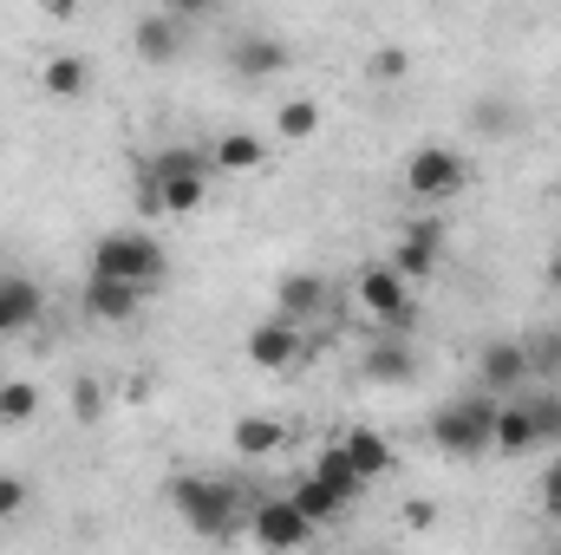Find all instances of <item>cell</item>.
I'll return each mask as SVG.
<instances>
[{"mask_svg": "<svg viewBox=\"0 0 561 555\" xmlns=\"http://www.w3.org/2000/svg\"><path fill=\"white\" fill-rule=\"evenodd\" d=\"M170 503H176V517L196 536H236V517H242L249 490L236 477H176L170 484Z\"/></svg>", "mask_w": 561, "mask_h": 555, "instance_id": "obj_1", "label": "cell"}, {"mask_svg": "<svg viewBox=\"0 0 561 555\" xmlns=\"http://www.w3.org/2000/svg\"><path fill=\"white\" fill-rule=\"evenodd\" d=\"M496 393H463V399H450V406H437L431 412V444L444 451V457H490V431H496Z\"/></svg>", "mask_w": 561, "mask_h": 555, "instance_id": "obj_2", "label": "cell"}, {"mask_svg": "<svg viewBox=\"0 0 561 555\" xmlns=\"http://www.w3.org/2000/svg\"><path fill=\"white\" fill-rule=\"evenodd\" d=\"M209 196V163L196 150H163L150 170H144V209H170V216H190L203 209Z\"/></svg>", "mask_w": 561, "mask_h": 555, "instance_id": "obj_3", "label": "cell"}, {"mask_svg": "<svg viewBox=\"0 0 561 555\" xmlns=\"http://www.w3.org/2000/svg\"><path fill=\"white\" fill-rule=\"evenodd\" d=\"M92 275H118V281H138V287H157V281L170 275V256L144 229H105L92 242Z\"/></svg>", "mask_w": 561, "mask_h": 555, "instance_id": "obj_4", "label": "cell"}, {"mask_svg": "<svg viewBox=\"0 0 561 555\" xmlns=\"http://www.w3.org/2000/svg\"><path fill=\"white\" fill-rule=\"evenodd\" d=\"M353 301H359V314H366V320H379V333H405V327L419 320L412 281L399 275V269H386V262H373L366 275L353 281Z\"/></svg>", "mask_w": 561, "mask_h": 555, "instance_id": "obj_5", "label": "cell"}, {"mask_svg": "<svg viewBox=\"0 0 561 555\" xmlns=\"http://www.w3.org/2000/svg\"><path fill=\"white\" fill-rule=\"evenodd\" d=\"M463 183H470V163L450 150V144H424L405 157V196L412 203H450V196H463Z\"/></svg>", "mask_w": 561, "mask_h": 555, "instance_id": "obj_6", "label": "cell"}, {"mask_svg": "<svg viewBox=\"0 0 561 555\" xmlns=\"http://www.w3.org/2000/svg\"><path fill=\"white\" fill-rule=\"evenodd\" d=\"M249 366H262V373H294V366H307L320 347L300 333V320H287V314H268L262 327H249Z\"/></svg>", "mask_w": 561, "mask_h": 555, "instance_id": "obj_7", "label": "cell"}, {"mask_svg": "<svg viewBox=\"0 0 561 555\" xmlns=\"http://www.w3.org/2000/svg\"><path fill=\"white\" fill-rule=\"evenodd\" d=\"M249 536H255L262 550H300V543H313V536H320V523H313L294 497H268V503H255Z\"/></svg>", "mask_w": 561, "mask_h": 555, "instance_id": "obj_8", "label": "cell"}, {"mask_svg": "<svg viewBox=\"0 0 561 555\" xmlns=\"http://www.w3.org/2000/svg\"><path fill=\"white\" fill-rule=\"evenodd\" d=\"M477 386L496 393V399H516V393L529 386V353H523V340H483V353H477Z\"/></svg>", "mask_w": 561, "mask_h": 555, "instance_id": "obj_9", "label": "cell"}, {"mask_svg": "<svg viewBox=\"0 0 561 555\" xmlns=\"http://www.w3.org/2000/svg\"><path fill=\"white\" fill-rule=\"evenodd\" d=\"M79 301H85V314H92V320H105V327H125V320H138V314H144L150 287H138V281H118V275H92Z\"/></svg>", "mask_w": 561, "mask_h": 555, "instance_id": "obj_10", "label": "cell"}, {"mask_svg": "<svg viewBox=\"0 0 561 555\" xmlns=\"http://www.w3.org/2000/svg\"><path fill=\"white\" fill-rule=\"evenodd\" d=\"M359 373H366L373 386H412V380H419V353H412L405 333H379V340L366 347Z\"/></svg>", "mask_w": 561, "mask_h": 555, "instance_id": "obj_11", "label": "cell"}, {"mask_svg": "<svg viewBox=\"0 0 561 555\" xmlns=\"http://www.w3.org/2000/svg\"><path fill=\"white\" fill-rule=\"evenodd\" d=\"M333 307V281L313 275V269H294V275L275 281V314H287V320H313V314H327Z\"/></svg>", "mask_w": 561, "mask_h": 555, "instance_id": "obj_12", "label": "cell"}, {"mask_svg": "<svg viewBox=\"0 0 561 555\" xmlns=\"http://www.w3.org/2000/svg\"><path fill=\"white\" fill-rule=\"evenodd\" d=\"M229 66H236L242 79H280V72L294 66V53H287V39H280V33H236Z\"/></svg>", "mask_w": 561, "mask_h": 555, "instance_id": "obj_13", "label": "cell"}, {"mask_svg": "<svg viewBox=\"0 0 561 555\" xmlns=\"http://www.w3.org/2000/svg\"><path fill=\"white\" fill-rule=\"evenodd\" d=\"M437 262H444V223L437 216H424L405 229V242H399V256H392V269L405 281H431L437 275Z\"/></svg>", "mask_w": 561, "mask_h": 555, "instance_id": "obj_14", "label": "cell"}, {"mask_svg": "<svg viewBox=\"0 0 561 555\" xmlns=\"http://www.w3.org/2000/svg\"><path fill=\"white\" fill-rule=\"evenodd\" d=\"M46 314V287L33 275H0V340L26 333L33 320Z\"/></svg>", "mask_w": 561, "mask_h": 555, "instance_id": "obj_15", "label": "cell"}, {"mask_svg": "<svg viewBox=\"0 0 561 555\" xmlns=\"http://www.w3.org/2000/svg\"><path fill=\"white\" fill-rule=\"evenodd\" d=\"M190 20H176V13H150V20H138V59L144 66H176L183 59V46H190V33H183Z\"/></svg>", "mask_w": 561, "mask_h": 555, "instance_id": "obj_16", "label": "cell"}, {"mask_svg": "<svg viewBox=\"0 0 561 555\" xmlns=\"http://www.w3.org/2000/svg\"><path fill=\"white\" fill-rule=\"evenodd\" d=\"M490 451H496V457H523V451H536V418H529V406H523V399H503V406H496Z\"/></svg>", "mask_w": 561, "mask_h": 555, "instance_id": "obj_17", "label": "cell"}, {"mask_svg": "<svg viewBox=\"0 0 561 555\" xmlns=\"http://www.w3.org/2000/svg\"><path fill=\"white\" fill-rule=\"evenodd\" d=\"M313 477H327V484H333L346 503H359V497H366V484H373V477L353 464V451H346V444H327V451L313 457Z\"/></svg>", "mask_w": 561, "mask_h": 555, "instance_id": "obj_18", "label": "cell"}, {"mask_svg": "<svg viewBox=\"0 0 561 555\" xmlns=\"http://www.w3.org/2000/svg\"><path fill=\"white\" fill-rule=\"evenodd\" d=\"M39 86H46V99H85L92 66H85L79 53H53V59H46V72H39Z\"/></svg>", "mask_w": 561, "mask_h": 555, "instance_id": "obj_19", "label": "cell"}, {"mask_svg": "<svg viewBox=\"0 0 561 555\" xmlns=\"http://www.w3.org/2000/svg\"><path fill=\"white\" fill-rule=\"evenodd\" d=\"M229 444H236L242 457H275V451H287V424H280V418H242V424L229 431Z\"/></svg>", "mask_w": 561, "mask_h": 555, "instance_id": "obj_20", "label": "cell"}, {"mask_svg": "<svg viewBox=\"0 0 561 555\" xmlns=\"http://www.w3.org/2000/svg\"><path fill=\"white\" fill-rule=\"evenodd\" d=\"M340 444L353 451V464H359L366 477H386V471L399 464V457H392V444H386V431H373V424H359V431H346Z\"/></svg>", "mask_w": 561, "mask_h": 555, "instance_id": "obj_21", "label": "cell"}, {"mask_svg": "<svg viewBox=\"0 0 561 555\" xmlns=\"http://www.w3.org/2000/svg\"><path fill=\"white\" fill-rule=\"evenodd\" d=\"M287 497H294V503H300V510H307V517H313L320 530H327V523H333V517L346 510V497H340V490H333L327 477H313V471H307V477H300V484H294Z\"/></svg>", "mask_w": 561, "mask_h": 555, "instance_id": "obj_22", "label": "cell"}, {"mask_svg": "<svg viewBox=\"0 0 561 555\" xmlns=\"http://www.w3.org/2000/svg\"><path fill=\"white\" fill-rule=\"evenodd\" d=\"M523 353H529V380H542V386H556V380H561V327L529 333V340H523Z\"/></svg>", "mask_w": 561, "mask_h": 555, "instance_id": "obj_23", "label": "cell"}, {"mask_svg": "<svg viewBox=\"0 0 561 555\" xmlns=\"http://www.w3.org/2000/svg\"><path fill=\"white\" fill-rule=\"evenodd\" d=\"M262 157H268V144L255 138V132H222L216 138V163L222 170H262Z\"/></svg>", "mask_w": 561, "mask_h": 555, "instance_id": "obj_24", "label": "cell"}, {"mask_svg": "<svg viewBox=\"0 0 561 555\" xmlns=\"http://www.w3.org/2000/svg\"><path fill=\"white\" fill-rule=\"evenodd\" d=\"M313 132H320V105H313V99H287V105L275 112V138L280 144H307Z\"/></svg>", "mask_w": 561, "mask_h": 555, "instance_id": "obj_25", "label": "cell"}, {"mask_svg": "<svg viewBox=\"0 0 561 555\" xmlns=\"http://www.w3.org/2000/svg\"><path fill=\"white\" fill-rule=\"evenodd\" d=\"M39 418V386L33 380H0V424H33Z\"/></svg>", "mask_w": 561, "mask_h": 555, "instance_id": "obj_26", "label": "cell"}, {"mask_svg": "<svg viewBox=\"0 0 561 555\" xmlns=\"http://www.w3.org/2000/svg\"><path fill=\"white\" fill-rule=\"evenodd\" d=\"M529 406V418H536V444L549 451V444H561V393L556 386H542L536 399H523Z\"/></svg>", "mask_w": 561, "mask_h": 555, "instance_id": "obj_27", "label": "cell"}, {"mask_svg": "<svg viewBox=\"0 0 561 555\" xmlns=\"http://www.w3.org/2000/svg\"><path fill=\"white\" fill-rule=\"evenodd\" d=\"M26 503H33V484H26V477H13V471H0V523H13Z\"/></svg>", "mask_w": 561, "mask_h": 555, "instance_id": "obj_28", "label": "cell"}, {"mask_svg": "<svg viewBox=\"0 0 561 555\" xmlns=\"http://www.w3.org/2000/svg\"><path fill=\"white\" fill-rule=\"evenodd\" d=\"M72 406H79V418H99L105 412V386H99V380H79V386H72Z\"/></svg>", "mask_w": 561, "mask_h": 555, "instance_id": "obj_29", "label": "cell"}, {"mask_svg": "<svg viewBox=\"0 0 561 555\" xmlns=\"http://www.w3.org/2000/svg\"><path fill=\"white\" fill-rule=\"evenodd\" d=\"M536 503H542L549 517H561V457L542 471V484H536Z\"/></svg>", "mask_w": 561, "mask_h": 555, "instance_id": "obj_30", "label": "cell"}, {"mask_svg": "<svg viewBox=\"0 0 561 555\" xmlns=\"http://www.w3.org/2000/svg\"><path fill=\"white\" fill-rule=\"evenodd\" d=\"M373 79H405V53H399V46L373 53Z\"/></svg>", "mask_w": 561, "mask_h": 555, "instance_id": "obj_31", "label": "cell"}, {"mask_svg": "<svg viewBox=\"0 0 561 555\" xmlns=\"http://www.w3.org/2000/svg\"><path fill=\"white\" fill-rule=\"evenodd\" d=\"M157 7H163V13H176V20H203L216 0H157Z\"/></svg>", "mask_w": 561, "mask_h": 555, "instance_id": "obj_32", "label": "cell"}, {"mask_svg": "<svg viewBox=\"0 0 561 555\" xmlns=\"http://www.w3.org/2000/svg\"><path fill=\"white\" fill-rule=\"evenodd\" d=\"M39 7H46L53 20H72V13H79V0H39Z\"/></svg>", "mask_w": 561, "mask_h": 555, "instance_id": "obj_33", "label": "cell"}, {"mask_svg": "<svg viewBox=\"0 0 561 555\" xmlns=\"http://www.w3.org/2000/svg\"><path fill=\"white\" fill-rule=\"evenodd\" d=\"M549 281H556V287H561V262H556V269H549Z\"/></svg>", "mask_w": 561, "mask_h": 555, "instance_id": "obj_34", "label": "cell"}]
</instances>
